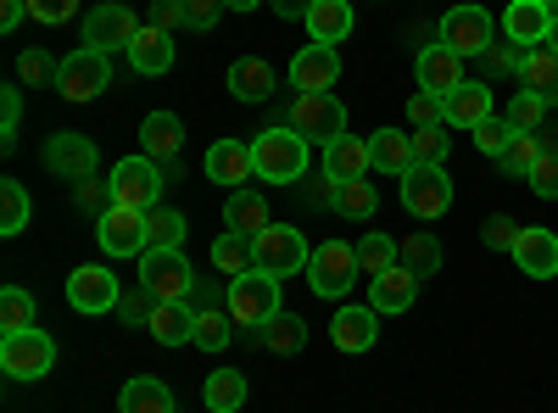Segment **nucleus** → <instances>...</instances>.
Here are the masks:
<instances>
[{"label": "nucleus", "instance_id": "e2e57ef3", "mask_svg": "<svg viewBox=\"0 0 558 413\" xmlns=\"http://www.w3.org/2000/svg\"><path fill=\"white\" fill-rule=\"evenodd\" d=\"M229 12H257V7H268V0H223Z\"/></svg>", "mask_w": 558, "mask_h": 413}, {"label": "nucleus", "instance_id": "7c9ffc66", "mask_svg": "<svg viewBox=\"0 0 558 413\" xmlns=\"http://www.w3.org/2000/svg\"><path fill=\"white\" fill-rule=\"evenodd\" d=\"M268 223H274V218H268V202H263L257 191H229V202H223V229H235V235L257 241Z\"/></svg>", "mask_w": 558, "mask_h": 413}, {"label": "nucleus", "instance_id": "a18cd8bd", "mask_svg": "<svg viewBox=\"0 0 558 413\" xmlns=\"http://www.w3.org/2000/svg\"><path fill=\"white\" fill-rule=\"evenodd\" d=\"M508 141H514V123H508V118H486V123L475 129V151L492 157V162H502Z\"/></svg>", "mask_w": 558, "mask_h": 413}, {"label": "nucleus", "instance_id": "6e6552de", "mask_svg": "<svg viewBox=\"0 0 558 413\" xmlns=\"http://www.w3.org/2000/svg\"><path fill=\"white\" fill-rule=\"evenodd\" d=\"M123 302V286H118V274L101 268V263H78L68 274V307L84 313V318H96V313H118Z\"/></svg>", "mask_w": 558, "mask_h": 413}, {"label": "nucleus", "instance_id": "dca6fc26", "mask_svg": "<svg viewBox=\"0 0 558 413\" xmlns=\"http://www.w3.org/2000/svg\"><path fill=\"white\" fill-rule=\"evenodd\" d=\"M341 78V57H336V45H302V51L291 57V84H296V96H330Z\"/></svg>", "mask_w": 558, "mask_h": 413}, {"label": "nucleus", "instance_id": "4be33fe9", "mask_svg": "<svg viewBox=\"0 0 558 413\" xmlns=\"http://www.w3.org/2000/svg\"><path fill=\"white\" fill-rule=\"evenodd\" d=\"M173 34L168 28H157V23H146V28H140L134 34V45H129V68L134 73H146V78H162L168 68H173Z\"/></svg>", "mask_w": 558, "mask_h": 413}, {"label": "nucleus", "instance_id": "cd10ccee", "mask_svg": "<svg viewBox=\"0 0 558 413\" xmlns=\"http://www.w3.org/2000/svg\"><path fill=\"white\" fill-rule=\"evenodd\" d=\"M368 162H375V173H408L418 157H413V134H402V129H375L368 134Z\"/></svg>", "mask_w": 558, "mask_h": 413}, {"label": "nucleus", "instance_id": "79ce46f5", "mask_svg": "<svg viewBox=\"0 0 558 413\" xmlns=\"http://www.w3.org/2000/svg\"><path fill=\"white\" fill-rule=\"evenodd\" d=\"M397 263L413 268L418 280H425V274H436V268H441V246H436V235H408V241H397Z\"/></svg>", "mask_w": 558, "mask_h": 413}, {"label": "nucleus", "instance_id": "72a5a7b5", "mask_svg": "<svg viewBox=\"0 0 558 413\" xmlns=\"http://www.w3.org/2000/svg\"><path fill=\"white\" fill-rule=\"evenodd\" d=\"M202 402H207V413H241L246 408V375L241 369H213L202 380Z\"/></svg>", "mask_w": 558, "mask_h": 413}, {"label": "nucleus", "instance_id": "9b49d317", "mask_svg": "<svg viewBox=\"0 0 558 413\" xmlns=\"http://www.w3.org/2000/svg\"><path fill=\"white\" fill-rule=\"evenodd\" d=\"M96 241H101V252L107 257H146L151 252V235H146V212L140 207H107L101 218H96Z\"/></svg>", "mask_w": 558, "mask_h": 413}, {"label": "nucleus", "instance_id": "423d86ee", "mask_svg": "<svg viewBox=\"0 0 558 413\" xmlns=\"http://www.w3.org/2000/svg\"><path fill=\"white\" fill-rule=\"evenodd\" d=\"M107 185H112V202H118V207L151 212V207L162 202V162H151V157H123V162H112Z\"/></svg>", "mask_w": 558, "mask_h": 413}, {"label": "nucleus", "instance_id": "f8f14e48", "mask_svg": "<svg viewBox=\"0 0 558 413\" xmlns=\"http://www.w3.org/2000/svg\"><path fill=\"white\" fill-rule=\"evenodd\" d=\"M252 252H257V268H263V274H274V280H286V274H302V268H307V257H313L296 223H268L263 235L252 241Z\"/></svg>", "mask_w": 558, "mask_h": 413}, {"label": "nucleus", "instance_id": "5701e85b", "mask_svg": "<svg viewBox=\"0 0 558 413\" xmlns=\"http://www.w3.org/2000/svg\"><path fill=\"white\" fill-rule=\"evenodd\" d=\"M441 118H447V129H470V134H475V129L492 118V89L475 84V78H470V84H458L452 96L441 101Z\"/></svg>", "mask_w": 558, "mask_h": 413}, {"label": "nucleus", "instance_id": "412c9836", "mask_svg": "<svg viewBox=\"0 0 558 413\" xmlns=\"http://www.w3.org/2000/svg\"><path fill=\"white\" fill-rule=\"evenodd\" d=\"M553 34V12L542 7V0H508L502 12V39L520 45V51H531V45H547Z\"/></svg>", "mask_w": 558, "mask_h": 413}, {"label": "nucleus", "instance_id": "6ab92c4d", "mask_svg": "<svg viewBox=\"0 0 558 413\" xmlns=\"http://www.w3.org/2000/svg\"><path fill=\"white\" fill-rule=\"evenodd\" d=\"M508 252H514V263H520L525 280H558V235H553V229H542V223L520 229Z\"/></svg>", "mask_w": 558, "mask_h": 413}, {"label": "nucleus", "instance_id": "0eeeda50", "mask_svg": "<svg viewBox=\"0 0 558 413\" xmlns=\"http://www.w3.org/2000/svg\"><path fill=\"white\" fill-rule=\"evenodd\" d=\"M397 185H402V207L413 218H441L452 207V179H447L441 162H413Z\"/></svg>", "mask_w": 558, "mask_h": 413}, {"label": "nucleus", "instance_id": "a878e982", "mask_svg": "<svg viewBox=\"0 0 558 413\" xmlns=\"http://www.w3.org/2000/svg\"><path fill=\"white\" fill-rule=\"evenodd\" d=\"M368 168H375V162H368V141H357L352 129L324 146V173H330L336 185H341V179H368Z\"/></svg>", "mask_w": 558, "mask_h": 413}, {"label": "nucleus", "instance_id": "8fccbe9b", "mask_svg": "<svg viewBox=\"0 0 558 413\" xmlns=\"http://www.w3.org/2000/svg\"><path fill=\"white\" fill-rule=\"evenodd\" d=\"M57 73H62V62H51L45 51H23L17 57V78L23 84H57Z\"/></svg>", "mask_w": 558, "mask_h": 413}, {"label": "nucleus", "instance_id": "13d9d810", "mask_svg": "<svg viewBox=\"0 0 558 413\" xmlns=\"http://www.w3.org/2000/svg\"><path fill=\"white\" fill-rule=\"evenodd\" d=\"M520 45H492V51H486V62H492V73H520Z\"/></svg>", "mask_w": 558, "mask_h": 413}, {"label": "nucleus", "instance_id": "5fc2aeb1", "mask_svg": "<svg viewBox=\"0 0 558 413\" xmlns=\"http://www.w3.org/2000/svg\"><path fill=\"white\" fill-rule=\"evenodd\" d=\"M525 185H531L542 202H553V196H558V157H547V151H542V157H536V168L525 173Z\"/></svg>", "mask_w": 558, "mask_h": 413}, {"label": "nucleus", "instance_id": "c03bdc74", "mask_svg": "<svg viewBox=\"0 0 558 413\" xmlns=\"http://www.w3.org/2000/svg\"><path fill=\"white\" fill-rule=\"evenodd\" d=\"M536 157H542V141H536V129H514V141H508V151H502V173L525 179V173L536 168Z\"/></svg>", "mask_w": 558, "mask_h": 413}, {"label": "nucleus", "instance_id": "4468645a", "mask_svg": "<svg viewBox=\"0 0 558 413\" xmlns=\"http://www.w3.org/2000/svg\"><path fill=\"white\" fill-rule=\"evenodd\" d=\"M140 34V17L129 7H118V0H101V7H89L84 12V45H96V51H123L129 57V45Z\"/></svg>", "mask_w": 558, "mask_h": 413}, {"label": "nucleus", "instance_id": "39448f33", "mask_svg": "<svg viewBox=\"0 0 558 413\" xmlns=\"http://www.w3.org/2000/svg\"><path fill=\"white\" fill-rule=\"evenodd\" d=\"M357 246H347V241H324V246H313V257H307V286H313V296H324V302H341L347 291H352V280H357Z\"/></svg>", "mask_w": 558, "mask_h": 413}, {"label": "nucleus", "instance_id": "603ef678", "mask_svg": "<svg viewBox=\"0 0 558 413\" xmlns=\"http://www.w3.org/2000/svg\"><path fill=\"white\" fill-rule=\"evenodd\" d=\"M151 307H157V296L140 286V291H123V302H118V318L123 325H151Z\"/></svg>", "mask_w": 558, "mask_h": 413}, {"label": "nucleus", "instance_id": "c85d7f7f", "mask_svg": "<svg viewBox=\"0 0 558 413\" xmlns=\"http://www.w3.org/2000/svg\"><path fill=\"white\" fill-rule=\"evenodd\" d=\"M146 330H151L157 347H184V341L196 336V307H191V302H157Z\"/></svg>", "mask_w": 558, "mask_h": 413}, {"label": "nucleus", "instance_id": "f257e3e1", "mask_svg": "<svg viewBox=\"0 0 558 413\" xmlns=\"http://www.w3.org/2000/svg\"><path fill=\"white\" fill-rule=\"evenodd\" d=\"M252 162H257L263 185H296L302 168H307V141L291 123H274V129H263L252 141Z\"/></svg>", "mask_w": 558, "mask_h": 413}, {"label": "nucleus", "instance_id": "c756f323", "mask_svg": "<svg viewBox=\"0 0 558 413\" xmlns=\"http://www.w3.org/2000/svg\"><path fill=\"white\" fill-rule=\"evenodd\" d=\"M274 78H279V73H274L263 57H241L235 68H229V96L246 101V107H257V101L274 96Z\"/></svg>", "mask_w": 558, "mask_h": 413}, {"label": "nucleus", "instance_id": "ea45409f", "mask_svg": "<svg viewBox=\"0 0 558 413\" xmlns=\"http://www.w3.org/2000/svg\"><path fill=\"white\" fill-rule=\"evenodd\" d=\"M34 318H39L34 291H23V286L0 291V336H7V330H34Z\"/></svg>", "mask_w": 558, "mask_h": 413}, {"label": "nucleus", "instance_id": "bb28decb", "mask_svg": "<svg viewBox=\"0 0 558 413\" xmlns=\"http://www.w3.org/2000/svg\"><path fill=\"white\" fill-rule=\"evenodd\" d=\"M413 296H418V274L402 268V263H391L386 274H375V302H368V307L386 318V313H408Z\"/></svg>", "mask_w": 558, "mask_h": 413}, {"label": "nucleus", "instance_id": "bf43d9fd", "mask_svg": "<svg viewBox=\"0 0 558 413\" xmlns=\"http://www.w3.org/2000/svg\"><path fill=\"white\" fill-rule=\"evenodd\" d=\"M151 23H157V28H184V0H157Z\"/></svg>", "mask_w": 558, "mask_h": 413}, {"label": "nucleus", "instance_id": "ddd939ff", "mask_svg": "<svg viewBox=\"0 0 558 413\" xmlns=\"http://www.w3.org/2000/svg\"><path fill=\"white\" fill-rule=\"evenodd\" d=\"M291 129L302 134V141L313 146H330L336 134H347V107H341V96L330 89V96H296V107H291Z\"/></svg>", "mask_w": 558, "mask_h": 413}, {"label": "nucleus", "instance_id": "680f3d73", "mask_svg": "<svg viewBox=\"0 0 558 413\" xmlns=\"http://www.w3.org/2000/svg\"><path fill=\"white\" fill-rule=\"evenodd\" d=\"M307 7H313V0H268V12H274V17H291V23L307 17Z\"/></svg>", "mask_w": 558, "mask_h": 413}, {"label": "nucleus", "instance_id": "2eb2a0df", "mask_svg": "<svg viewBox=\"0 0 558 413\" xmlns=\"http://www.w3.org/2000/svg\"><path fill=\"white\" fill-rule=\"evenodd\" d=\"M45 168H51L57 179H68V185H78V179H89V173L101 168V151H96V141H89V134L62 129V134H51V141H45Z\"/></svg>", "mask_w": 558, "mask_h": 413}, {"label": "nucleus", "instance_id": "4d7b16f0", "mask_svg": "<svg viewBox=\"0 0 558 413\" xmlns=\"http://www.w3.org/2000/svg\"><path fill=\"white\" fill-rule=\"evenodd\" d=\"M408 123H413V129H430V123H447V118H441V101H436V96H425V89H418V96L408 101Z\"/></svg>", "mask_w": 558, "mask_h": 413}, {"label": "nucleus", "instance_id": "f03ea898", "mask_svg": "<svg viewBox=\"0 0 558 413\" xmlns=\"http://www.w3.org/2000/svg\"><path fill=\"white\" fill-rule=\"evenodd\" d=\"M223 307H229V318H235L241 330H263L268 318L286 313V307H279V280H274V274H263V268L241 274V280H229Z\"/></svg>", "mask_w": 558, "mask_h": 413}, {"label": "nucleus", "instance_id": "58836bf2", "mask_svg": "<svg viewBox=\"0 0 558 413\" xmlns=\"http://www.w3.org/2000/svg\"><path fill=\"white\" fill-rule=\"evenodd\" d=\"M375 207H380V196H375L368 179H341L336 196H330V212H341V218H368Z\"/></svg>", "mask_w": 558, "mask_h": 413}, {"label": "nucleus", "instance_id": "0e129e2a", "mask_svg": "<svg viewBox=\"0 0 558 413\" xmlns=\"http://www.w3.org/2000/svg\"><path fill=\"white\" fill-rule=\"evenodd\" d=\"M547 45H553V51H558V17H553V34H547Z\"/></svg>", "mask_w": 558, "mask_h": 413}, {"label": "nucleus", "instance_id": "37998d69", "mask_svg": "<svg viewBox=\"0 0 558 413\" xmlns=\"http://www.w3.org/2000/svg\"><path fill=\"white\" fill-rule=\"evenodd\" d=\"M391 263H397V241L380 235V229H368V235L357 241V268L368 274V280H375V274H386Z\"/></svg>", "mask_w": 558, "mask_h": 413}, {"label": "nucleus", "instance_id": "c9c22d12", "mask_svg": "<svg viewBox=\"0 0 558 413\" xmlns=\"http://www.w3.org/2000/svg\"><path fill=\"white\" fill-rule=\"evenodd\" d=\"M213 268H218V274H229V280H241V274H252V268H257L252 241H246V235H235V229H223V235L213 241Z\"/></svg>", "mask_w": 558, "mask_h": 413}, {"label": "nucleus", "instance_id": "69168bd1", "mask_svg": "<svg viewBox=\"0 0 558 413\" xmlns=\"http://www.w3.org/2000/svg\"><path fill=\"white\" fill-rule=\"evenodd\" d=\"M542 7H547V12H553V17H558V0H542Z\"/></svg>", "mask_w": 558, "mask_h": 413}, {"label": "nucleus", "instance_id": "de8ad7c7", "mask_svg": "<svg viewBox=\"0 0 558 413\" xmlns=\"http://www.w3.org/2000/svg\"><path fill=\"white\" fill-rule=\"evenodd\" d=\"M413 157H418V162H447V123L413 129Z\"/></svg>", "mask_w": 558, "mask_h": 413}, {"label": "nucleus", "instance_id": "09e8293b", "mask_svg": "<svg viewBox=\"0 0 558 413\" xmlns=\"http://www.w3.org/2000/svg\"><path fill=\"white\" fill-rule=\"evenodd\" d=\"M547 118V96H531V89H520L514 101H508V123L514 129H536Z\"/></svg>", "mask_w": 558, "mask_h": 413}, {"label": "nucleus", "instance_id": "a19ab883", "mask_svg": "<svg viewBox=\"0 0 558 413\" xmlns=\"http://www.w3.org/2000/svg\"><path fill=\"white\" fill-rule=\"evenodd\" d=\"M23 229H28V191L17 185V179H7V185H0V235L17 241Z\"/></svg>", "mask_w": 558, "mask_h": 413}, {"label": "nucleus", "instance_id": "49530a36", "mask_svg": "<svg viewBox=\"0 0 558 413\" xmlns=\"http://www.w3.org/2000/svg\"><path fill=\"white\" fill-rule=\"evenodd\" d=\"M17 129H23V96H17V84L0 89V146H17Z\"/></svg>", "mask_w": 558, "mask_h": 413}, {"label": "nucleus", "instance_id": "3c124183", "mask_svg": "<svg viewBox=\"0 0 558 413\" xmlns=\"http://www.w3.org/2000/svg\"><path fill=\"white\" fill-rule=\"evenodd\" d=\"M223 12H229L223 0H184V28H196V34H213Z\"/></svg>", "mask_w": 558, "mask_h": 413}, {"label": "nucleus", "instance_id": "1a4fd4ad", "mask_svg": "<svg viewBox=\"0 0 558 413\" xmlns=\"http://www.w3.org/2000/svg\"><path fill=\"white\" fill-rule=\"evenodd\" d=\"M140 286H146L157 302H184L196 291V268H191V257L184 252H146L140 257Z\"/></svg>", "mask_w": 558, "mask_h": 413}, {"label": "nucleus", "instance_id": "b1692460", "mask_svg": "<svg viewBox=\"0 0 558 413\" xmlns=\"http://www.w3.org/2000/svg\"><path fill=\"white\" fill-rule=\"evenodd\" d=\"M184 151V123L173 112H151V118H140V157H151V162H173Z\"/></svg>", "mask_w": 558, "mask_h": 413}, {"label": "nucleus", "instance_id": "2f4dec72", "mask_svg": "<svg viewBox=\"0 0 558 413\" xmlns=\"http://www.w3.org/2000/svg\"><path fill=\"white\" fill-rule=\"evenodd\" d=\"M118 413H173V386L157 375H134L118 391Z\"/></svg>", "mask_w": 558, "mask_h": 413}, {"label": "nucleus", "instance_id": "9d476101", "mask_svg": "<svg viewBox=\"0 0 558 413\" xmlns=\"http://www.w3.org/2000/svg\"><path fill=\"white\" fill-rule=\"evenodd\" d=\"M436 39L447 45V51H458V57H486L492 45H497V23H492L486 7H452L441 17Z\"/></svg>", "mask_w": 558, "mask_h": 413}, {"label": "nucleus", "instance_id": "4c0bfd02", "mask_svg": "<svg viewBox=\"0 0 558 413\" xmlns=\"http://www.w3.org/2000/svg\"><path fill=\"white\" fill-rule=\"evenodd\" d=\"M146 235H151L157 252H179L184 235H191V223H184V212H173V207H151L146 212Z\"/></svg>", "mask_w": 558, "mask_h": 413}, {"label": "nucleus", "instance_id": "20e7f679", "mask_svg": "<svg viewBox=\"0 0 558 413\" xmlns=\"http://www.w3.org/2000/svg\"><path fill=\"white\" fill-rule=\"evenodd\" d=\"M107 84H112V57H107V51H96V45H78L73 57H62V73H57V96H62L68 107L96 101Z\"/></svg>", "mask_w": 558, "mask_h": 413}, {"label": "nucleus", "instance_id": "473e14b6", "mask_svg": "<svg viewBox=\"0 0 558 413\" xmlns=\"http://www.w3.org/2000/svg\"><path fill=\"white\" fill-rule=\"evenodd\" d=\"M520 78H525L531 96L558 101V51H553V45H531V51L520 57Z\"/></svg>", "mask_w": 558, "mask_h": 413}, {"label": "nucleus", "instance_id": "393cba45", "mask_svg": "<svg viewBox=\"0 0 558 413\" xmlns=\"http://www.w3.org/2000/svg\"><path fill=\"white\" fill-rule=\"evenodd\" d=\"M302 23H307V39H313V45H341V39L357 28V17H352L347 0H313Z\"/></svg>", "mask_w": 558, "mask_h": 413}, {"label": "nucleus", "instance_id": "e433bc0d", "mask_svg": "<svg viewBox=\"0 0 558 413\" xmlns=\"http://www.w3.org/2000/svg\"><path fill=\"white\" fill-rule=\"evenodd\" d=\"M257 336H263V347H268V352H279V357H291V352H302V347H307V325H302L296 313L268 318V325H263Z\"/></svg>", "mask_w": 558, "mask_h": 413}, {"label": "nucleus", "instance_id": "052dcab7", "mask_svg": "<svg viewBox=\"0 0 558 413\" xmlns=\"http://www.w3.org/2000/svg\"><path fill=\"white\" fill-rule=\"evenodd\" d=\"M28 17V0H0V34H12Z\"/></svg>", "mask_w": 558, "mask_h": 413}, {"label": "nucleus", "instance_id": "864d4df0", "mask_svg": "<svg viewBox=\"0 0 558 413\" xmlns=\"http://www.w3.org/2000/svg\"><path fill=\"white\" fill-rule=\"evenodd\" d=\"M73 202H78L84 212H107V207H112V185H101V179L89 173V179H78V185H73Z\"/></svg>", "mask_w": 558, "mask_h": 413}, {"label": "nucleus", "instance_id": "6e6d98bb", "mask_svg": "<svg viewBox=\"0 0 558 413\" xmlns=\"http://www.w3.org/2000/svg\"><path fill=\"white\" fill-rule=\"evenodd\" d=\"M28 17L34 23H73L78 17V0H28Z\"/></svg>", "mask_w": 558, "mask_h": 413}, {"label": "nucleus", "instance_id": "a211bd4d", "mask_svg": "<svg viewBox=\"0 0 558 413\" xmlns=\"http://www.w3.org/2000/svg\"><path fill=\"white\" fill-rule=\"evenodd\" d=\"M202 168H207L213 185H223V191H246L252 179H257V162H252V146L246 141H213Z\"/></svg>", "mask_w": 558, "mask_h": 413}, {"label": "nucleus", "instance_id": "f704fd0d", "mask_svg": "<svg viewBox=\"0 0 558 413\" xmlns=\"http://www.w3.org/2000/svg\"><path fill=\"white\" fill-rule=\"evenodd\" d=\"M235 318H229V307H196V336H191V347H202V352H223V347H235Z\"/></svg>", "mask_w": 558, "mask_h": 413}, {"label": "nucleus", "instance_id": "7ed1b4c3", "mask_svg": "<svg viewBox=\"0 0 558 413\" xmlns=\"http://www.w3.org/2000/svg\"><path fill=\"white\" fill-rule=\"evenodd\" d=\"M0 369H7V380L34 386V380H45L57 369V341L45 336L39 325L34 330H7L0 336Z\"/></svg>", "mask_w": 558, "mask_h": 413}, {"label": "nucleus", "instance_id": "f3484780", "mask_svg": "<svg viewBox=\"0 0 558 413\" xmlns=\"http://www.w3.org/2000/svg\"><path fill=\"white\" fill-rule=\"evenodd\" d=\"M413 78H418V89H425V96H436V101H447L458 84H470V78H463V57H458V51H447L441 39L418 51V62H413Z\"/></svg>", "mask_w": 558, "mask_h": 413}, {"label": "nucleus", "instance_id": "aec40b11", "mask_svg": "<svg viewBox=\"0 0 558 413\" xmlns=\"http://www.w3.org/2000/svg\"><path fill=\"white\" fill-rule=\"evenodd\" d=\"M330 341L347 352V357H357V352H368L380 341V313L375 307H336V318H330Z\"/></svg>", "mask_w": 558, "mask_h": 413}]
</instances>
